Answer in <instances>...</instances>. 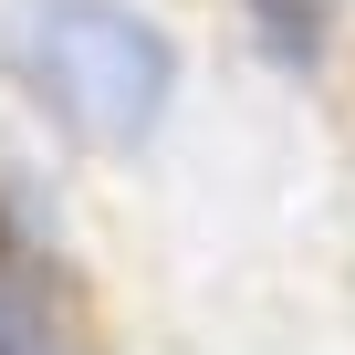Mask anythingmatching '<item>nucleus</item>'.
<instances>
[{
    "label": "nucleus",
    "mask_w": 355,
    "mask_h": 355,
    "mask_svg": "<svg viewBox=\"0 0 355 355\" xmlns=\"http://www.w3.org/2000/svg\"><path fill=\"white\" fill-rule=\"evenodd\" d=\"M21 84L94 146H146L178 94V42L125 0H21L11 11Z\"/></svg>",
    "instance_id": "obj_1"
},
{
    "label": "nucleus",
    "mask_w": 355,
    "mask_h": 355,
    "mask_svg": "<svg viewBox=\"0 0 355 355\" xmlns=\"http://www.w3.org/2000/svg\"><path fill=\"white\" fill-rule=\"evenodd\" d=\"M0 355H63V345H53V313L32 303V282H21L11 261H0Z\"/></svg>",
    "instance_id": "obj_2"
}]
</instances>
